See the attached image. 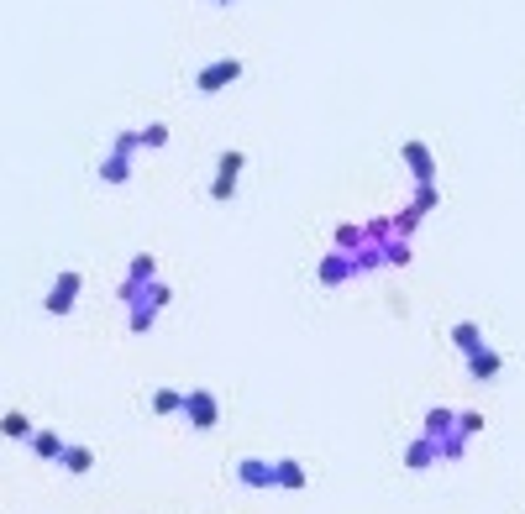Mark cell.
Segmentation results:
<instances>
[{"instance_id": "4", "label": "cell", "mask_w": 525, "mask_h": 514, "mask_svg": "<svg viewBox=\"0 0 525 514\" xmlns=\"http://www.w3.org/2000/svg\"><path fill=\"white\" fill-rule=\"evenodd\" d=\"M473 373H478V378H494V373H499V357H494V352H473Z\"/></svg>"}, {"instance_id": "8", "label": "cell", "mask_w": 525, "mask_h": 514, "mask_svg": "<svg viewBox=\"0 0 525 514\" xmlns=\"http://www.w3.org/2000/svg\"><path fill=\"white\" fill-rule=\"evenodd\" d=\"M279 483H290V488H299L305 478H299V467H294V462H284V467H279Z\"/></svg>"}, {"instance_id": "9", "label": "cell", "mask_w": 525, "mask_h": 514, "mask_svg": "<svg viewBox=\"0 0 525 514\" xmlns=\"http://www.w3.org/2000/svg\"><path fill=\"white\" fill-rule=\"evenodd\" d=\"M457 342H463L467 352H478V331H473V326H457Z\"/></svg>"}, {"instance_id": "1", "label": "cell", "mask_w": 525, "mask_h": 514, "mask_svg": "<svg viewBox=\"0 0 525 514\" xmlns=\"http://www.w3.org/2000/svg\"><path fill=\"white\" fill-rule=\"evenodd\" d=\"M184 409H189V420H195L200 431H211V425H216V399H211V394H189Z\"/></svg>"}, {"instance_id": "6", "label": "cell", "mask_w": 525, "mask_h": 514, "mask_svg": "<svg viewBox=\"0 0 525 514\" xmlns=\"http://www.w3.org/2000/svg\"><path fill=\"white\" fill-rule=\"evenodd\" d=\"M221 79H236V63H221V68H211V74H205V90H211V84H221Z\"/></svg>"}, {"instance_id": "2", "label": "cell", "mask_w": 525, "mask_h": 514, "mask_svg": "<svg viewBox=\"0 0 525 514\" xmlns=\"http://www.w3.org/2000/svg\"><path fill=\"white\" fill-rule=\"evenodd\" d=\"M74 289H79V279H74V273H68V279H59V289H53V299H48V310H53V315L74 304Z\"/></svg>"}, {"instance_id": "10", "label": "cell", "mask_w": 525, "mask_h": 514, "mask_svg": "<svg viewBox=\"0 0 525 514\" xmlns=\"http://www.w3.org/2000/svg\"><path fill=\"white\" fill-rule=\"evenodd\" d=\"M153 404H158V409L169 415V409H179V404H184V399H179V394H158V399H153Z\"/></svg>"}, {"instance_id": "5", "label": "cell", "mask_w": 525, "mask_h": 514, "mask_svg": "<svg viewBox=\"0 0 525 514\" xmlns=\"http://www.w3.org/2000/svg\"><path fill=\"white\" fill-rule=\"evenodd\" d=\"M0 431L16 441V436H32V420H27V415H5V420H0Z\"/></svg>"}, {"instance_id": "3", "label": "cell", "mask_w": 525, "mask_h": 514, "mask_svg": "<svg viewBox=\"0 0 525 514\" xmlns=\"http://www.w3.org/2000/svg\"><path fill=\"white\" fill-rule=\"evenodd\" d=\"M63 467H68V472H90V462H95V457H90V447H63Z\"/></svg>"}, {"instance_id": "7", "label": "cell", "mask_w": 525, "mask_h": 514, "mask_svg": "<svg viewBox=\"0 0 525 514\" xmlns=\"http://www.w3.org/2000/svg\"><path fill=\"white\" fill-rule=\"evenodd\" d=\"M37 452H43V457H63V441L59 436H37Z\"/></svg>"}]
</instances>
